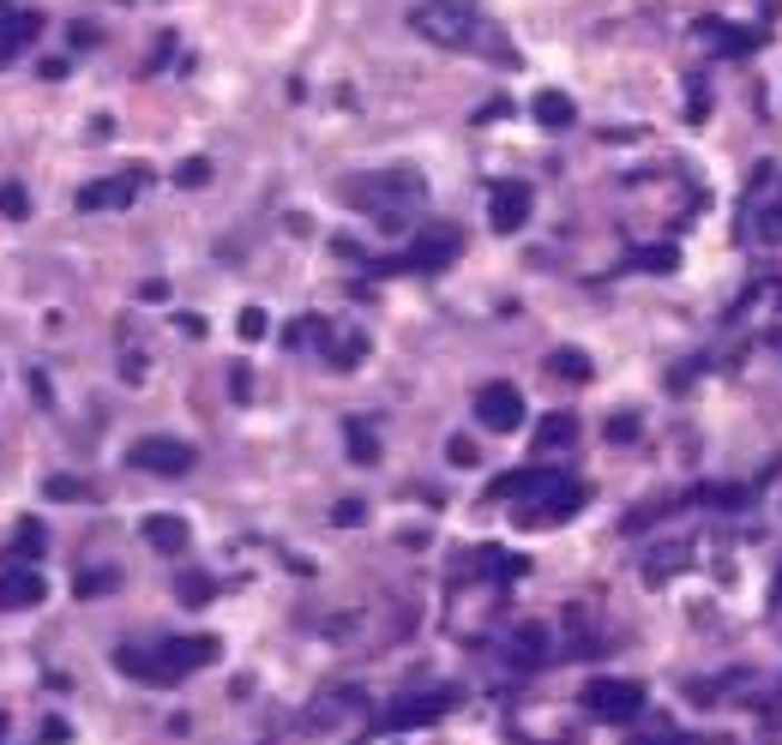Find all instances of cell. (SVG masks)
<instances>
[{
    "instance_id": "cell-1",
    "label": "cell",
    "mask_w": 782,
    "mask_h": 745,
    "mask_svg": "<svg viewBox=\"0 0 782 745\" xmlns=\"http://www.w3.org/2000/svg\"><path fill=\"white\" fill-rule=\"evenodd\" d=\"M409 31L427 37L434 49H476V54H494L499 67H518V49L482 19L476 0H422V7L409 12Z\"/></svg>"
},
{
    "instance_id": "cell-2",
    "label": "cell",
    "mask_w": 782,
    "mask_h": 745,
    "mask_svg": "<svg viewBox=\"0 0 782 745\" xmlns=\"http://www.w3.org/2000/svg\"><path fill=\"white\" fill-rule=\"evenodd\" d=\"M488 499H518V524L524 529H548V524H566L572 511H578V481L572 475H560L554 464H536V469H512L499 475V481L488 487Z\"/></svg>"
},
{
    "instance_id": "cell-3",
    "label": "cell",
    "mask_w": 782,
    "mask_h": 745,
    "mask_svg": "<svg viewBox=\"0 0 782 745\" xmlns=\"http://www.w3.org/2000/svg\"><path fill=\"white\" fill-rule=\"evenodd\" d=\"M344 199L362 205V211H374L379 222H392V229H397V217H404L409 205L427 199V181H422L416 169H379V175H362V181H349Z\"/></svg>"
},
{
    "instance_id": "cell-4",
    "label": "cell",
    "mask_w": 782,
    "mask_h": 745,
    "mask_svg": "<svg viewBox=\"0 0 782 745\" xmlns=\"http://www.w3.org/2000/svg\"><path fill=\"white\" fill-rule=\"evenodd\" d=\"M457 252H464V229H452V222H427V229L409 235V247L397 252L386 271H446Z\"/></svg>"
},
{
    "instance_id": "cell-5",
    "label": "cell",
    "mask_w": 782,
    "mask_h": 745,
    "mask_svg": "<svg viewBox=\"0 0 782 745\" xmlns=\"http://www.w3.org/2000/svg\"><path fill=\"white\" fill-rule=\"evenodd\" d=\"M584 715H596V722H632V715H644V704H651V692H644L639 679H614V674H602V679H590L584 685Z\"/></svg>"
},
{
    "instance_id": "cell-6",
    "label": "cell",
    "mask_w": 782,
    "mask_h": 745,
    "mask_svg": "<svg viewBox=\"0 0 782 745\" xmlns=\"http://www.w3.org/2000/svg\"><path fill=\"white\" fill-rule=\"evenodd\" d=\"M476 421L488 427V434H518L524 427V391L506 379H488L476 391Z\"/></svg>"
},
{
    "instance_id": "cell-7",
    "label": "cell",
    "mask_w": 782,
    "mask_h": 745,
    "mask_svg": "<svg viewBox=\"0 0 782 745\" xmlns=\"http://www.w3.org/2000/svg\"><path fill=\"white\" fill-rule=\"evenodd\" d=\"M132 464L139 469H151V475H187L199 464V451L187 439H169V434H145V439H132Z\"/></svg>"
},
{
    "instance_id": "cell-8",
    "label": "cell",
    "mask_w": 782,
    "mask_h": 745,
    "mask_svg": "<svg viewBox=\"0 0 782 745\" xmlns=\"http://www.w3.org/2000/svg\"><path fill=\"white\" fill-rule=\"evenodd\" d=\"M529 211H536V192H529V181H494L488 187V222L499 235H518Z\"/></svg>"
},
{
    "instance_id": "cell-9",
    "label": "cell",
    "mask_w": 782,
    "mask_h": 745,
    "mask_svg": "<svg viewBox=\"0 0 782 745\" xmlns=\"http://www.w3.org/2000/svg\"><path fill=\"white\" fill-rule=\"evenodd\" d=\"M457 704V692H416V697H397V704L379 715V727L386 734H404V727H427V722H439Z\"/></svg>"
},
{
    "instance_id": "cell-10",
    "label": "cell",
    "mask_w": 782,
    "mask_h": 745,
    "mask_svg": "<svg viewBox=\"0 0 782 745\" xmlns=\"http://www.w3.org/2000/svg\"><path fill=\"white\" fill-rule=\"evenodd\" d=\"M217 637H205V632H194V637H169V644H157V655H164V667H169V685L175 679H187V674H199V667H211L217 662Z\"/></svg>"
},
{
    "instance_id": "cell-11",
    "label": "cell",
    "mask_w": 782,
    "mask_h": 745,
    "mask_svg": "<svg viewBox=\"0 0 782 745\" xmlns=\"http://www.w3.org/2000/svg\"><path fill=\"white\" fill-rule=\"evenodd\" d=\"M49 602V577L37 565H7L0 572V614H24V607Z\"/></svg>"
},
{
    "instance_id": "cell-12",
    "label": "cell",
    "mask_w": 782,
    "mask_h": 745,
    "mask_svg": "<svg viewBox=\"0 0 782 745\" xmlns=\"http://www.w3.org/2000/svg\"><path fill=\"white\" fill-rule=\"evenodd\" d=\"M42 37V12L31 7H0V67H12Z\"/></svg>"
},
{
    "instance_id": "cell-13",
    "label": "cell",
    "mask_w": 782,
    "mask_h": 745,
    "mask_svg": "<svg viewBox=\"0 0 782 745\" xmlns=\"http://www.w3.org/2000/svg\"><path fill=\"white\" fill-rule=\"evenodd\" d=\"M139 187H145L139 169L109 175V181H91V187H79V211H121V205L139 199Z\"/></svg>"
},
{
    "instance_id": "cell-14",
    "label": "cell",
    "mask_w": 782,
    "mask_h": 745,
    "mask_svg": "<svg viewBox=\"0 0 782 745\" xmlns=\"http://www.w3.org/2000/svg\"><path fill=\"white\" fill-rule=\"evenodd\" d=\"M529 115H536V127H548V132L578 127V102H572L566 91H536V102H529Z\"/></svg>"
},
{
    "instance_id": "cell-15",
    "label": "cell",
    "mask_w": 782,
    "mask_h": 745,
    "mask_svg": "<svg viewBox=\"0 0 782 745\" xmlns=\"http://www.w3.org/2000/svg\"><path fill=\"white\" fill-rule=\"evenodd\" d=\"M145 542L157 547V554H187V542H194V529H187V517H145Z\"/></svg>"
},
{
    "instance_id": "cell-16",
    "label": "cell",
    "mask_w": 782,
    "mask_h": 745,
    "mask_svg": "<svg viewBox=\"0 0 782 745\" xmlns=\"http://www.w3.org/2000/svg\"><path fill=\"white\" fill-rule=\"evenodd\" d=\"M578 445V415H548V421L536 427V451L548 457V451H572Z\"/></svg>"
},
{
    "instance_id": "cell-17",
    "label": "cell",
    "mask_w": 782,
    "mask_h": 745,
    "mask_svg": "<svg viewBox=\"0 0 782 745\" xmlns=\"http://www.w3.org/2000/svg\"><path fill=\"white\" fill-rule=\"evenodd\" d=\"M344 439H349V457H356V464H379V434L362 421V415L344 421Z\"/></svg>"
},
{
    "instance_id": "cell-18",
    "label": "cell",
    "mask_w": 782,
    "mask_h": 745,
    "mask_svg": "<svg viewBox=\"0 0 782 745\" xmlns=\"http://www.w3.org/2000/svg\"><path fill=\"white\" fill-rule=\"evenodd\" d=\"M674 265H681V252H674V247H639V252H632V259H626V271H651V277H669Z\"/></svg>"
},
{
    "instance_id": "cell-19",
    "label": "cell",
    "mask_w": 782,
    "mask_h": 745,
    "mask_svg": "<svg viewBox=\"0 0 782 745\" xmlns=\"http://www.w3.org/2000/svg\"><path fill=\"white\" fill-rule=\"evenodd\" d=\"M548 372H554V379H566V385H584L590 379V355L584 349H554L548 355Z\"/></svg>"
},
{
    "instance_id": "cell-20",
    "label": "cell",
    "mask_w": 782,
    "mask_h": 745,
    "mask_svg": "<svg viewBox=\"0 0 782 745\" xmlns=\"http://www.w3.org/2000/svg\"><path fill=\"white\" fill-rule=\"evenodd\" d=\"M49 547V535H42V524H19V542H12V559H31Z\"/></svg>"
},
{
    "instance_id": "cell-21",
    "label": "cell",
    "mask_w": 782,
    "mask_h": 745,
    "mask_svg": "<svg viewBox=\"0 0 782 745\" xmlns=\"http://www.w3.org/2000/svg\"><path fill=\"white\" fill-rule=\"evenodd\" d=\"M542 649H548V632H542V625H524L518 632V662H542Z\"/></svg>"
},
{
    "instance_id": "cell-22",
    "label": "cell",
    "mask_w": 782,
    "mask_h": 745,
    "mask_svg": "<svg viewBox=\"0 0 782 745\" xmlns=\"http://www.w3.org/2000/svg\"><path fill=\"white\" fill-rule=\"evenodd\" d=\"M49 499H91V487L85 481H72V475H49V487H42Z\"/></svg>"
},
{
    "instance_id": "cell-23",
    "label": "cell",
    "mask_w": 782,
    "mask_h": 745,
    "mask_svg": "<svg viewBox=\"0 0 782 745\" xmlns=\"http://www.w3.org/2000/svg\"><path fill=\"white\" fill-rule=\"evenodd\" d=\"M674 565H686V547H662V554H656V565L644 572V584H662V577H669Z\"/></svg>"
},
{
    "instance_id": "cell-24",
    "label": "cell",
    "mask_w": 782,
    "mask_h": 745,
    "mask_svg": "<svg viewBox=\"0 0 782 745\" xmlns=\"http://www.w3.org/2000/svg\"><path fill=\"white\" fill-rule=\"evenodd\" d=\"M175 181H181V187H205V181H211V162H205V157H187L181 169H175Z\"/></svg>"
},
{
    "instance_id": "cell-25",
    "label": "cell",
    "mask_w": 782,
    "mask_h": 745,
    "mask_svg": "<svg viewBox=\"0 0 782 745\" xmlns=\"http://www.w3.org/2000/svg\"><path fill=\"white\" fill-rule=\"evenodd\" d=\"M446 457H452V464H457V469H469V464H476V445H469L464 434H457V439L446 445Z\"/></svg>"
},
{
    "instance_id": "cell-26",
    "label": "cell",
    "mask_w": 782,
    "mask_h": 745,
    "mask_svg": "<svg viewBox=\"0 0 782 745\" xmlns=\"http://www.w3.org/2000/svg\"><path fill=\"white\" fill-rule=\"evenodd\" d=\"M265 331H271V325H265V312H259V307H247V312H241V337L254 342V337H265Z\"/></svg>"
},
{
    "instance_id": "cell-27",
    "label": "cell",
    "mask_w": 782,
    "mask_h": 745,
    "mask_svg": "<svg viewBox=\"0 0 782 745\" xmlns=\"http://www.w3.org/2000/svg\"><path fill=\"white\" fill-rule=\"evenodd\" d=\"M608 439H614V445L639 439V421H632V415H614V421H608Z\"/></svg>"
},
{
    "instance_id": "cell-28",
    "label": "cell",
    "mask_w": 782,
    "mask_h": 745,
    "mask_svg": "<svg viewBox=\"0 0 782 745\" xmlns=\"http://www.w3.org/2000/svg\"><path fill=\"white\" fill-rule=\"evenodd\" d=\"M102 589H115V572H97V577L85 572V577H79V595H102Z\"/></svg>"
},
{
    "instance_id": "cell-29",
    "label": "cell",
    "mask_w": 782,
    "mask_h": 745,
    "mask_svg": "<svg viewBox=\"0 0 782 745\" xmlns=\"http://www.w3.org/2000/svg\"><path fill=\"white\" fill-rule=\"evenodd\" d=\"M211 595V577H181V602H205Z\"/></svg>"
},
{
    "instance_id": "cell-30",
    "label": "cell",
    "mask_w": 782,
    "mask_h": 745,
    "mask_svg": "<svg viewBox=\"0 0 782 745\" xmlns=\"http://www.w3.org/2000/svg\"><path fill=\"white\" fill-rule=\"evenodd\" d=\"M362 511H367V505H356V499H344V505H337V524H362Z\"/></svg>"
},
{
    "instance_id": "cell-31",
    "label": "cell",
    "mask_w": 782,
    "mask_h": 745,
    "mask_svg": "<svg viewBox=\"0 0 782 745\" xmlns=\"http://www.w3.org/2000/svg\"><path fill=\"white\" fill-rule=\"evenodd\" d=\"M632 745H681L674 734H651V739H632Z\"/></svg>"
},
{
    "instance_id": "cell-32",
    "label": "cell",
    "mask_w": 782,
    "mask_h": 745,
    "mask_svg": "<svg viewBox=\"0 0 782 745\" xmlns=\"http://www.w3.org/2000/svg\"><path fill=\"white\" fill-rule=\"evenodd\" d=\"M771 607H776V632H782V572H776V595H771Z\"/></svg>"
}]
</instances>
